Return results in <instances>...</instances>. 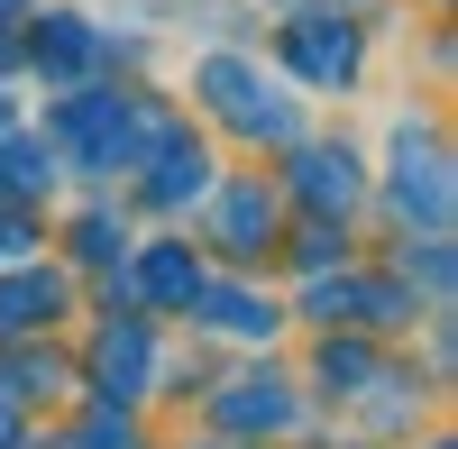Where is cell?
<instances>
[{
    "instance_id": "6da1fadb",
    "label": "cell",
    "mask_w": 458,
    "mask_h": 449,
    "mask_svg": "<svg viewBox=\"0 0 458 449\" xmlns=\"http://www.w3.org/2000/svg\"><path fill=\"white\" fill-rule=\"evenodd\" d=\"M293 55H302V73H349V28L302 19V28H293Z\"/></svg>"
},
{
    "instance_id": "7a4b0ae2",
    "label": "cell",
    "mask_w": 458,
    "mask_h": 449,
    "mask_svg": "<svg viewBox=\"0 0 458 449\" xmlns=\"http://www.w3.org/2000/svg\"><path fill=\"white\" fill-rule=\"evenodd\" d=\"M55 312V284H10L0 293V330H19V321H47Z\"/></svg>"
},
{
    "instance_id": "3957f363",
    "label": "cell",
    "mask_w": 458,
    "mask_h": 449,
    "mask_svg": "<svg viewBox=\"0 0 458 449\" xmlns=\"http://www.w3.org/2000/svg\"><path fill=\"white\" fill-rule=\"evenodd\" d=\"M302 183H312V193H321V202H330V193H339V202H349V157H312V174H302Z\"/></svg>"
},
{
    "instance_id": "277c9868",
    "label": "cell",
    "mask_w": 458,
    "mask_h": 449,
    "mask_svg": "<svg viewBox=\"0 0 458 449\" xmlns=\"http://www.w3.org/2000/svg\"><path fill=\"white\" fill-rule=\"evenodd\" d=\"M147 284H157V293H193V267H183V257H157V267H147Z\"/></svg>"
},
{
    "instance_id": "5b68a950",
    "label": "cell",
    "mask_w": 458,
    "mask_h": 449,
    "mask_svg": "<svg viewBox=\"0 0 458 449\" xmlns=\"http://www.w3.org/2000/svg\"><path fill=\"white\" fill-rule=\"evenodd\" d=\"M0 440H10V413H0Z\"/></svg>"
}]
</instances>
